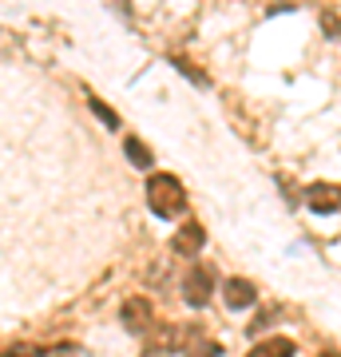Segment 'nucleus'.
Returning a JSON list of instances; mask_svg holds the SVG:
<instances>
[{
	"mask_svg": "<svg viewBox=\"0 0 341 357\" xmlns=\"http://www.w3.org/2000/svg\"><path fill=\"white\" fill-rule=\"evenodd\" d=\"M0 357H44V349H28V345H20V349H8V354Z\"/></svg>",
	"mask_w": 341,
	"mask_h": 357,
	"instance_id": "nucleus-11",
	"label": "nucleus"
},
{
	"mask_svg": "<svg viewBox=\"0 0 341 357\" xmlns=\"http://www.w3.org/2000/svg\"><path fill=\"white\" fill-rule=\"evenodd\" d=\"M305 203H310V211H317V215H329V211H338L341 206V191L338 187H310V195H305Z\"/></svg>",
	"mask_w": 341,
	"mask_h": 357,
	"instance_id": "nucleus-5",
	"label": "nucleus"
},
{
	"mask_svg": "<svg viewBox=\"0 0 341 357\" xmlns=\"http://www.w3.org/2000/svg\"><path fill=\"white\" fill-rule=\"evenodd\" d=\"M175 68H179V72H183L187 79H195V84H202V88H206V76H202V72H195V68H190L187 60H175Z\"/></svg>",
	"mask_w": 341,
	"mask_h": 357,
	"instance_id": "nucleus-10",
	"label": "nucleus"
},
{
	"mask_svg": "<svg viewBox=\"0 0 341 357\" xmlns=\"http://www.w3.org/2000/svg\"><path fill=\"white\" fill-rule=\"evenodd\" d=\"M91 112L100 115V119H103V123H107V128H119V115H115L112 107H103L100 100H91Z\"/></svg>",
	"mask_w": 341,
	"mask_h": 357,
	"instance_id": "nucleus-9",
	"label": "nucleus"
},
{
	"mask_svg": "<svg viewBox=\"0 0 341 357\" xmlns=\"http://www.w3.org/2000/svg\"><path fill=\"white\" fill-rule=\"evenodd\" d=\"M294 354V342L290 337H270L266 345H254L250 357H290Z\"/></svg>",
	"mask_w": 341,
	"mask_h": 357,
	"instance_id": "nucleus-7",
	"label": "nucleus"
},
{
	"mask_svg": "<svg viewBox=\"0 0 341 357\" xmlns=\"http://www.w3.org/2000/svg\"><path fill=\"white\" fill-rule=\"evenodd\" d=\"M222 298H227V306H230V310H246V306H254L258 290H254L246 278H230L227 286H222Z\"/></svg>",
	"mask_w": 341,
	"mask_h": 357,
	"instance_id": "nucleus-4",
	"label": "nucleus"
},
{
	"mask_svg": "<svg viewBox=\"0 0 341 357\" xmlns=\"http://www.w3.org/2000/svg\"><path fill=\"white\" fill-rule=\"evenodd\" d=\"M123 151H127V159H131L135 167H143V171L151 167V151H147L139 139H127V143H123Z\"/></svg>",
	"mask_w": 341,
	"mask_h": 357,
	"instance_id": "nucleus-8",
	"label": "nucleus"
},
{
	"mask_svg": "<svg viewBox=\"0 0 341 357\" xmlns=\"http://www.w3.org/2000/svg\"><path fill=\"white\" fill-rule=\"evenodd\" d=\"M321 357H341V354H321Z\"/></svg>",
	"mask_w": 341,
	"mask_h": 357,
	"instance_id": "nucleus-12",
	"label": "nucleus"
},
{
	"mask_svg": "<svg viewBox=\"0 0 341 357\" xmlns=\"http://www.w3.org/2000/svg\"><path fill=\"white\" fill-rule=\"evenodd\" d=\"M147 206H151L159 218H171L187 206V195H183V183L171 175H151L147 178Z\"/></svg>",
	"mask_w": 341,
	"mask_h": 357,
	"instance_id": "nucleus-1",
	"label": "nucleus"
},
{
	"mask_svg": "<svg viewBox=\"0 0 341 357\" xmlns=\"http://www.w3.org/2000/svg\"><path fill=\"white\" fill-rule=\"evenodd\" d=\"M211 294H215V278H211V270L195 266L183 278V298H187V306H206L211 302Z\"/></svg>",
	"mask_w": 341,
	"mask_h": 357,
	"instance_id": "nucleus-2",
	"label": "nucleus"
},
{
	"mask_svg": "<svg viewBox=\"0 0 341 357\" xmlns=\"http://www.w3.org/2000/svg\"><path fill=\"white\" fill-rule=\"evenodd\" d=\"M123 321L127 330H147L151 326V302H143V298H131V302H123Z\"/></svg>",
	"mask_w": 341,
	"mask_h": 357,
	"instance_id": "nucleus-6",
	"label": "nucleus"
},
{
	"mask_svg": "<svg viewBox=\"0 0 341 357\" xmlns=\"http://www.w3.org/2000/svg\"><path fill=\"white\" fill-rule=\"evenodd\" d=\"M202 243H206V230H202L199 222H187V227H179V234L171 238V250H175L179 258H195L202 250Z\"/></svg>",
	"mask_w": 341,
	"mask_h": 357,
	"instance_id": "nucleus-3",
	"label": "nucleus"
}]
</instances>
